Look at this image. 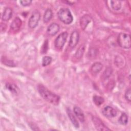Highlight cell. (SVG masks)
I'll return each mask as SVG.
<instances>
[{"mask_svg":"<svg viewBox=\"0 0 131 131\" xmlns=\"http://www.w3.org/2000/svg\"><path fill=\"white\" fill-rule=\"evenodd\" d=\"M92 120L97 130L103 131L110 130V129L108 128L99 118L97 117H93Z\"/></svg>","mask_w":131,"mask_h":131,"instance_id":"cell-7","label":"cell"},{"mask_svg":"<svg viewBox=\"0 0 131 131\" xmlns=\"http://www.w3.org/2000/svg\"><path fill=\"white\" fill-rule=\"evenodd\" d=\"M20 3L21 5L23 6L26 7V6H29L31 3H32V1L30 0H24V1H20Z\"/></svg>","mask_w":131,"mask_h":131,"instance_id":"cell-27","label":"cell"},{"mask_svg":"<svg viewBox=\"0 0 131 131\" xmlns=\"http://www.w3.org/2000/svg\"><path fill=\"white\" fill-rule=\"evenodd\" d=\"M102 114L106 117L107 118H113L116 116L117 112L116 111L110 106H105L102 110Z\"/></svg>","mask_w":131,"mask_h":131,"instance_id":"cell-8","label":"cell"},{"mask_svg":"<svg viewBox=\"0 0 131 131\" xmlns=\"http://www.w3.org/2000/svg\"><path fill=\"white\" fill-rule=\"evenodd\" d=\"M1 61L3 64L6 65L7 66H9V67H15V66L14 62L12 60L8 59L6 57L3 56L1 58Z\"/></svg>","mask_w":131,"mask_h":131,"instance_id":"cell-22","label":"cell"},{"mask_svg":"<svg viewBox=\"0 0 131 131\" xmlns=\"http://www.w3.org/2000/svg\"><path fill=\"white\" fill-rule=\"evenodd\" d=\"M49 43L48 40H46L42 45V48L41 49V52L42 54H46L49 48Z\"/></svg>","mask_w":131,"mask_h":131,"instance_id":"cell-25","label":"cell"},{"mask_svg":"<svg viewBox=\"0 0 131 131\" xmlns=\"http://www.w3.org/2000/svg\"><path fill=\"white\" fill-rule=\"evenodd\" d=\"M73 111L74 114L77 117V118H78L79 121L81 122H83L85 120V119L84 114L82 112L81 109L79 107L75 106L73 108Z\"/></svg>","mask_w":131,"mask_h":131,"instance_id":"cell-13","label":"cell"},{"mask_svg":"<svg viewBox=\"0 0 131 131\" xmlns=\"http://www.w3.org/2000/svg\"><path fill=\"white\" fill-rule=\"evenodd\" d=\"M37 90L40 95L44 100L55 105L59 104L60 99V97L50 91L43 85L41 84H38L37 86Z\"/></svg>","mask_w":131,"mask_h":131,"instance_id":"cell-1","label":"cell"},{"mask_svg":"<svg viewBox=\"0 0 131 131\" xmlns=\"http://www.w3.org/2000/svg\"><path fill=\"white\" fill-rule=\"evenodd\" d=\"M21 24V20L18 17H16L11 23L10 25V29L14 32H17L19 30Z\"/></svg>","mask_w":131,"mask_h":131,"instance_id":"cell-11","label":"cell"},{"mask_svg":"<svg viewBox=\"0 0 131 131\" xmlns=\"http://www.w3.org/2000/svg\"><path fill=\"white\" fill-rule=\"evenodd\" d=\"M92 20V18L89 15L86 14L83 15L80 20V25L81 29L82 30H85L88 26V25Z\"/></svg>","mask_w":131,"mask_h":131,"instance_id":"cell-10","label":"cell"},{"mask_svg":"<svg viewBox=\"0 0 131 131\" xmlns=\"http://www.w3.org/2000/svg\"><path fill=\"white\" fill-rule=\"evenodd\" d=\"M40 18V14L38 10L34 11L29 19L28 26L29 27L32 29L35 28L37 26Z\"/></svg>","mask_w":131,"mask_h":131,"instance_id":"cell-4","label":"cell"},{"mask_svg":"<svg viewBox=\"0 0 131 131\" xmlns=\"http://www.w3.org/2000/svg\"><path fill=\"white\" fill-rule=\"evenodd\" d=\"M111 6L114 10H119L121 7V3L119 1H111Z\"/></svg>","mask_w":131,"mask_h":131,"instance_id":"cell-20","label":"cell"},{"mask_svg":"<svg viewBox=\"0 0 131 131\" xmlns=\"http://www.w3.org/2000/svg\"><path fill=\"white\" fill-rule=\"evenodd\" d=\"M6 88L12 93L14 94H17L19 93V89L18 86L14 83H8L6 84Z\"/></svg>","mask_w":131,"mask_h":131,"instance_id":"cell-16","label":"cell"},{"mask_svg":"<svg viewBox=\"0 0 131 131\" xmlns=\"http://www.w3.org/2000/svg\"><path fill=\"white\" fill-rule=\"evenodd\" d=\"M67 113L68 114V116L69 118H70L71 122L72 123L73 125L75 126V128H78L79 127V124L78 122V120H77L75 116L74 115L73 112L71 111V110L69 108H67Z\"/></svg>","mask_w":131,"mask_h":131,"instance_id":"cell-12","label":"cell"},{"mask_svg":"<svg viewBox=\"0 0 131 131\" xmlns=\"http://www.w3.org/2000/svg\"><path fill=\"white\" fill-rule=\"evenodd\" d=\"M118 121L121 125H126L128 122V116L125 113H122L119 118Z\"/></svg>","mask_w":131,"mask_h":131,"instance_id":"cell-21","label":"cell"},{"mask_svg":"<svg viewBox=\"0 0 131 131\" xmlns=\"http://www.w3.org/2000/svg\"><path fill=\"white\" fill-rule=\"evenodd\" d=\"M118 42L121 48L129 49L131 46L130 35L125 33H120L118 36Z\"/></svg>","mask_w":131,"mask_h":131,"instance_id":"cell-3","label":"cell"},{"mask_svg":"<svg viewBox=\"0 0 131 131\" xmlns=\"http://www.w3.org/2000/svg\"><path fill=\"white\" fill-rule=\"evenodd\" d=\"M85 50V46L83 45H81L80 46V47L79 48V49L77 50V51H76L75 55H74V57L76 59H80L83 56L84 52Z\"/></svg>","mask_w":131,"mask_h":131,"instance_id":"cell-18","label":"cell"},{"mask_svg":"<svg viewBox=\"0 0 131 131\" xmlns=\"http://www.w3.org/2000/svg\"><path fill=\"white\" fill-rule=\"evenodd\" d=\"M58 18L65 24H71L73 20V16L68 8H61L57 13Z\"/></svg>","mask_w":131,"mask_h":131,"instance_id":"cell-2","label":"cell"},{"mask_svg":"<svg viewBox=\"0 0 131 131\" xmlns=\"http://www.w3.org/2000/svg\"><path fill=\"white\" fill-rule=\"evenodd\" d=\"M79 39V32L76 31H73L70 36L69 46L71 49H73L75 47V46L77 45Z\"/></svg>","mask_w":131,"mask_h":131,"instance_id":"cell-6","label":"cell"},{"mask_svg":"<svg viewBox=\"0 0 131 131\" xmlns=\"http://www.w3.org/2000/svg\"><path fill=\"white\" fill-rule=\"evenodd\" d=\"M93 100L94 103L97 106H98L101 105L104 102V99L103 97L99 96H97V95L94 96L93 98Z\"/></svg>","mask_w":131,"mask_h":131,"instance_id":"cell-19","label":"cell"},{"mask_svg":"<svg viewBox=\"0 0 131 131\" xmlns=\"http://www.w3.org/2000/svg\"><path fill=\"white\" fill-rule=\"evenodd\" d=\"M103 68V65L100 62H95L94 63L91 68V72L94 74L96 75L99 73Z\"/></svg>","mask_w":131,"mask_h":131,"instance_id":"cell-14","label":"cell"},{"mask_svg":"<svg viewBox=\"0 0 131 131\" xmlns=\"http://www.w3.org/2000/svg\"><path fill=\"white\" fill-rule=\"evenodd\" d=\"M68 34L67 32H63L60 34L56 38L55 40L54 45L56 48L61 49L63 47L64 43L66 42Z\"/></svg>","mask_w":131,"mask_h":131,"instance_id":"cell-5","label":"cell"},{"mask_svg":"<svg viewBox=\"0 0 131 131\" xmlns=\"http://www.w3.org/2000/svg\"><path fill=\"white\" fill-rule=\"evenodd\" d=\"M125 98L126 100L128 101L129 102H130L131 100V91L130 89L129 88L126 90L125 93Z\"/></svg>","mask_w":131,"mask_h":131,"instance_id":"cell-26","label":"cell"},{"mask_svg":"<svg viewBox=\"0 0 131 131\" xmlns=\"http://www.w3.org/2000/svg\"><path fill=\"white\" fill-rule=\"evenodd\" d=\"M59 31V25L55 23L51 24L48 27L47 30V33L51 36L56 35Z\"/></svg>","mask_w":131,"mask_h":131,"instance_id":"cell-9","label":"cell"},{"mask_svg":"<svg viewBox=\"0 0 131 131\" xmlns=\"http://www.w3.org/2000/svg\"><path fill=\"white\" fill-rule=\"evenodd\" d=\"M52 17H53L52 11L51 10V9L49 8L47 9L45 12L43 17V20L44 23H47L49 22L51 19Z\"/></svg>","mask_w":131,"mask_h":131,"instance_id":"cell-17","label":"cell"},{"mask_svg":"<svg viewBox=\"0 0 131 131\" xmlns=\"http://www.w3.org/2000/svg\"><path fill=\"white\" fill-rule=\"evenodd\" d=\"M112 72H113V70L111 68L108 67L107 68H106L102 75L103 79L105 80L107 78H108L111 75V74H112Z\"/></svg>","mask_w":131,"mask_h":131,"instance_id":"cell-24","label":"cell"},{"mask_svg":"<svg viewBox=\"0 0 131 131\" xmlns=\"http://www.w3.org/2000/svg\"><path fill=\"white\" fill-rule=\"evenodd\" d=\"M12 15V10L10 8H6L2 14V20L4 21H8L11 18Z\"/></svg>","mask_w":131,"mask_h":131,"instance_id":"cell-15","label":"cell"},{"mask_svg":"<svg viewBox=\"0 0 131 131\" xmlns=\"http://www.w3.org/2000/svg\"><path fill=\"white\" fill-rule=\"evenodd\" d=\"M52 60V58L50 56H45L42 59V66L43 67H46L50 64Z\"/></svg>","mask_w":131,"mask_h":131,"instance_id":"cell-23","label":"cell"}]
</instances>
